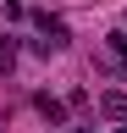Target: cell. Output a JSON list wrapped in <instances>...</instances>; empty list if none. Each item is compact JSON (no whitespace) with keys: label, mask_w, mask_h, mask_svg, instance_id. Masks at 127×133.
<instances>
[{"label":"cell","mask_w":127,"mask_h":133,"mask_svg":"<svg viewBox=\"0 0 127 133\" xmlns=\"http://www.w3.org/2000/svg\"><path fill=\"white\" fill-rule=\"evenodd\" d=\"M116 133H127V128H116Z\"/></svg>","instance_id":"6"},{"label":"cell","mask_w":127,"mask_h":133,"mask_svg":"<svg viewBox=\"0 0 127 133\" xmlns=\"http://www.w3.org/2000/svg\"><path fill=\"white\" fill-rule=\"evenodd\" d=\"M100 66H110L116 78H127V33H105V44H100Z\"/></svg>","instance_id":"1"},{"label":"cell","mask_w":127,"mask_h":133,"mask_svg":"<svg viewBox=\"0 0 127 133\" xmlns=\"http://www.w3.org/2000/svg\"><path fill=\"white\" fill-rule=\"evenodd\" d=\"M33 105H39V116H44L50 128H61V122H66V105H61V100H50V94H39Z\"/></svg>","instance_id":"3"},{"label":"cell","mask_w":127,"mask_h":133,"mask_svg":"<svg viewBox=\"0 0 127 133\" xmlns=\"http://www.w3.org/2000/svg\"><path fill=\"white\" fill-rule=\"evenodd\" d=\"M33 22H39V33H44V39H50L55 50H61V44H66V22H61V17H50V11H39V17H33Z\"/></svg>","instance_id":"2"},{"label":"cell","mask_w":127,"mask_h":133,"mask_svg":"<svg viewBox=\"0 0 127 133\" xmlns=\"http://www.w3.org/2000/svg\"><path fill=\"white\" fill-rule=\"evenodd\" d=\"M100 111H105V116H127V89H110V94L100 100Z\"/></svg>","instance_id":"4"},{"label":"cell","mask_w":127,"mask_h":133,"mask_svg":"<svg viewBox=\"0 0 127 133\" xmlns=\"http://www.w3.org/2000/svg\"><path fill=\"white\" fill-rule=\"evenodd\" d=\"M11 66H17V39L0 33V72H11Z\"/></svg>","instance_id":"5"}]
</instances>
